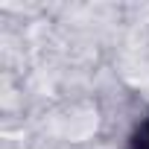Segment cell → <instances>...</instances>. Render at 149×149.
<instances>
[{
    "instance_id": "obj_1",
    "label": "cell",
    "mask_w": 149,
    "mask_h": 149,
    "mask_svg": "<svg viewBox=\"0 0 149 149\" xmlns=\"http://www.w3.org/2000/svg\"><path fill=\"white\" fill-rule=\"evenodd\" d=\"M126 149H149V117L137 120L126 137Z\"/></svg>"
}]
</instances>
